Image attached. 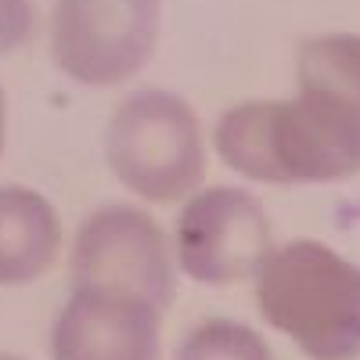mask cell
Masks as SVG:
<instances>
[{
  "instance_id": "obj_3",
  "label": "cell",
  "mask_w": 360,
  "mask_h": 360,
  "mask_svg": "<svg viewBox=\"0 0 360 360\" xmlns=\"http://www.w3.org/2000/svg\"><path fill=\"white\" fill-rule=\"evenodd\" d=\"M162 0H54L51 62L79 86L134 79L159 47Z\"/></svg>"
},
{
  "instance_id": "obj_9",
  "label": "cell",
  "mask_w": 360,
  "mask_h": 360,
  "mask_svg": "<svg viewBox=\"0 0 360 360\" xmlns=\"http://www.w3.org/2000/svg\"><path fill=\"white\" fill-rule=\"evenodd\" d=\"M270 108L274 101H242L227 108L217 119L213 148L231 173L252 180V184L285 188V176L274 162V148H270Z\"/></svg>"
},
{
  "instance_id": "obj_11",
  "label": "cell",
  "mask_w": 360,
  "mask_h": 360,
  "mask_svg": "<svg viewBox=\"0 0 360 360\" xmlns=\"http://www.w3.org/2000/svg\"><path fill=\"white\" fill-rule=\"evenodd\" d=\"M173 360H274V349L245 321L209 317L184 335Z\"/></svg>"
},
{
  "instance_id": "obj_1",
  "label": "cell",
  "mask_w": 360,
  "mask_h": 360,
  "mask_svg": "<svg viewBox=\"0 0 360 360\" xmlns=\"http://www.w3.org/2000/svg\"><path fill=\"white\" fill-rule=\"evenodd\" d=\"M259 317L307 360H360V263L295 238L274 245L252 278Z\"/></svg>"
},
{
  "instance_id": "obj_12",
  "label": "cell",
  "mask_w": 360,
  "mask_h": 360,
  "mask_svg": "<svg viewBox=\"0 0 360 360\" xmlns=\"http://www.w3.org/2000/svg\"><path fill=\"white\" fill-rule=\"evenodd\" d=\"M37 29V11L29 0H0V58L18 51Z\"/></svg>"
},
{
  "instance_id": "obj_13",
  "label": "cell",
  "mask_w": 360,
  "mask_h": 360,
  "mask_svg": "<svg viewBox=\"0 0 360 360\" xmlns=\"http://www.w3.org/2000/svg\"><path fill=\"white\" fill-rule=\"evenodd\" d=\"M4 148H8V94L4 83H0V159H4Z\"/></svg>"
},
{
  "instance_id": "obj_8",
  "label": "cell",
  "mask_w": 360,
  "mask_h": 360,
  "mask_svg": "<svg viewBox=\"0 0 360 360\" xmlns=\"http://www.w3.org/2000/svg\"><path fill=\"white\" fill-rule=\"evenodd\" d=\"M62 217L47 195L25 184L0 188V285H33L62 256Z\"/></svg>"
},
{
  "instance_id": "obj_10",
  "label": "cell",
  "mask_w": 360,
  "mask_h": 360,
  "mask_svg": "<svg viewBox=\"0 0 360 360\" xmlns=\"http://www.w3.org/2000/svg\"><path fill=\"white\" fill-rule=\"evenodd\" d=\"M295 90H321L360 112V33H321L299 44Z\"/></svg>"
},
{
  "instance_id": "obj_5",
  "label": "cell",
  "mask_w": 360,
  "mask_h": 360,
  "mask_svg": "<svg viewBox=\"0 0 360 360\" xmlns=\"http://www.w3.org/2000/svg\"><path fill=\"white\" fill-rule=\"evenodd\" d=\"M169 242L176 274L198 285L252 281L278 245L263 202L234 184L195 188L180 205Z\"/></svg>"
},
{
  "instance_id": "obj_2",
  "label": "cell",
  "mask_w": 360,
  "mask_h": 360,
  "mask_svg": "<svg viewBox=\"0 0 360 360\" xmlns=\"http://www.w3.org/2000/svg\"><path fill=\"white\" fill-rule=\"evenodd\" d=\"M105 162L141 202H184L209 166L202 119L166 86L134 90L105 127Z\"/></svg>"
},
{
  "instance_id": "obj_6",
  "label": "cell",
  "mask_w": 360,
  "mask_h": 360,
  "mask_svg": "<svg viewBox=\"0 0 360 360\" xmlns=\"http://www.w3.org/2000/svg\"><path fill=\"white\" fill-rule=\"evenodd\" d=\"M270 148L285 184H342L360 173V112L321 90L270 108Z\"/></svg>"
},
{
  "instance_id": "obj_7",
  "label": "cell",
  "mask_w": 360,
  "mask_h": 360,
  "mask_svg": "<svg viewBox=\"0 0 360 360\" xmlns=\"http://www.w3.org/2000/svg\"><path fill=\"white\" fill-rule=\"evenodd\" d=\"M162 310L115 288H72L51 324V360H159Z\"/></svg>"
},
{
  "instance_id": "obj_14",
  "label": "cell",
  "mask_w": 360,
  "mask_h": 360,
  "mask_svg": "<svg viewBox=\"0 0 360 360\" xmlns=\"http://www.w3.org/2000/svg\"><path fill=\"white\" fill-rule=\"evenodd\" d=\"M0 360H29V356H18V353H0Z\"/></svg>"
},
{
  "instance_id": "obj_4",
  "label": "cell",
  "mask_w": 360,
  "mask_h": 360,
  "mask_svg": "<svg viewBox=\"0 0 360 360\" xmlns=\"http://www.w3.org/2000/svg\"><path fill=\"white\" fill-rule=\"evenodd\" d=\"M72 288H115L148 299L162 314L176 299V259L162 224L141 205H101L72 234Z\"/></svg>"
}]
</instances>
